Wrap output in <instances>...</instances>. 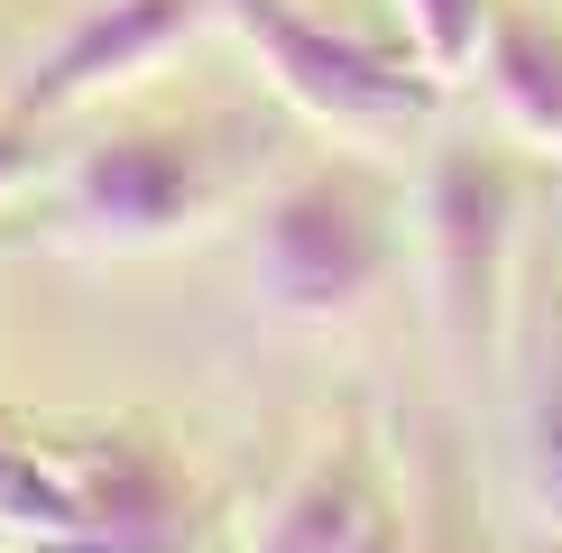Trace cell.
<instances>
[{
  "label": "cell",
  "instance_id": "obj_1",
  "mask_svg": "<svg viewBox=\"0 0 562 553\" xmlns=\"http://www.w3.org/2000/svg\"><path fill=\"white\" fill-rule=\"evenodd\" d=\"M406 259V184L387 157L341 148L286 176L249 222V295L277 332H341Z\"/></svg>",
  "mask_w": 562,
  "mask_h": 553
},
{
  "label": "cell",
  "instance_id": "obj_2",
  "mask_svg": "<svg viewBox=\"0 0 562 553\" xmlns=\"http://www.w3.org/2000/svg\"><path fill=\"white\" fill-rule=\"evenodd\" d=\"M517 230H526V176L517 148L488 138H442L415 176V240H425V286L434 323L471 369L498 360L507 332V276H517Z\"/></svg>",
  "mask_w": 562,
  "mask_h": 553
},
{
  "label": "cell",
  "instance_id": "obj_3",
  "mask_svg": "<svg viewBox=\"0 0 562 553\" xmlns=\"http://www.w3.org/2000/svg\"><path fill=\"white\" fill-rule=\"evenodd\" d=\"M213 19H231V37L259 56V75L286 92L314 129H333L341 148L387 157L396 138H415L434 121V102L452 83H434L415 56H387V46L314 19L304 0H213Z\"/></svg>",
  "mask_w": 562,
  "mask_h": 553
},
{
  "label": "cell",
  "instance_id": "obj_4",
  "mask_svg": "<svg viewBox=\"0 0 562 553\" xmlns=\"http://www.w3.org/2000/svg\"><path fill=\"white\" fill-rule=\"evenodd\" d=\"M213 203H222L213 138L184 121H130L65 157L46 240L83 249V259H148V249H176L184 230H203Z\"/></svg>",
  "mask_w": 562,
  "mask_h": 553
},
{
  "label": "cell",
  "instance_id": "obj_5",
  "mask_svg": "<svg viewBox=\"0 0 562 553\" xmlns=\"http://www.w3.org/2000/svg\"><path fill=\"white\" fill-rule=\"evenodd\" d=\"M75 479V526L19 553H213V498L157 433H83L56 452Z\"/></svg>",
  "mask_w": 562,
  "mask_h": 553
},
{
  "label": "cell",
  "instance_id": "obj_6",
  "mask_svg": "<svg viewBox=\"0 0 562 553\" xmlns=\"http://www.w3.org/2000/svg\"><path fill=\"white\" fill-rule=\"evenodd\" d=\"M240 553H415V507L369 425H341L314 461H295V479L268 498Z\"/></svg>",
  "mask_w": 562,
  "mask_h": 553
},
{
  "label": "cell",
  "instance_id": "obj_7",
  "mask_svg": "<svg viewBox=\"0 0 562 553\" xmlns=\"http://www.w3.org/2000/svg\"><path fill=\"white\" fill-rule=\"evenodd\" d=\"M213 19V0H92V10L65 29L46 56L19 75L10 102L29 121H56V111H83L102 92H121L130 75H157L184 37Z\"/></svg>",
  "mask_w": 562,
  "mask_h": 553
},
{
  "label": "cell",
  "instance_id": "obj_8",
  "mask_svg": "<svg viewBox=\"0 0 562 553\" xmlns=\"http://www.w3.org/2000/svg\"><path fill=\"white\" fill-rule=\"evenodd\" d=\"M517 157H562V10L553 0H498L488 37L461 75Z\"/></svg>",
  "mask_w": 562,
  "mask_h": 553
},
{
  "label": "cell",
  "instance_id": "obj_9",
  "mask_svg": "<svg viewBox=\"0 0 562 553\" xmlns=\"http://www.w3.org/2000/svg\"><path fill=\"white\" fill-rule=\"evenodd\" d=\"M526 489H535V517L562 526V305H544L535 360H526Z\"/></svg>",
  "mask_w": 562,
  "mask_h": 553
},
{
  "label": "cell",
  "instance_id": "obj_10",
  "mask_svg": "<svg viewBox=\"0 0 562 553\" xmlns=\"http://www.w3.org/2000/svg\"><path fill=\"white\" fill-rule=\"evenodd\" d=\"M65 526H75V479H65V461L19 443V433L0 425V535L10 544H56Z\"/></svg>",
  "mask_w": 562,
  "mask_h": 553
},
{
  "label": "cell",
  "instance_id": "obj_11",
  "mask_svg": "<svg viewBox=\"0 0 562 553\" xmlns=\"http://www.w3.org/2000/svg\"><path fill=\"white\" fill-rule=\"evenodd\" d=\"M425 498H406L415 507V553H488L480 535V489H471V461L452 452V433H425Z\"/></svg>",
  "mask_w": 562,
  "mask_h": 553
},
{
  "label": "cell",
  "instance_id": "obj_12",
  "mask_svg": "<svg viewBox=\"0 0 562 553\" xmlns=\"http://www.w3.org/2000/svg\"><path fill=\"white\" fill-rule=\"evenodd\" d=\"M488 10L498 0H396V19H406V56L425 65L434 83H461L488 37Z\"/></svg>",
  "mask_w": 562,
  "mask_h": 553
},
{
  "label": "cell",
  "instance_id": "obj_13",
  "mask_svg": "<svg viewBox=\"0 0 562 553\" xmlns=\"http://www.w3.org/2000/svg\"><path fill=\"white\" fill-rule=\"evenodd\" d=\"M37 167H46V121H29V111L10 102V111H0V203H10Z\"/></svg>",
  "mask_w": 562,
  "mask_h": 553
},
{
  "label": "cell",
  "instance_id": "obj_14",
  "mask_svg": "<svg viewBox=\"0 0 562 553\" xmlns=\"http://www.w3.org/2000/svg\"><path fill=\"white\" fill-rule=\"evenodd\" d=\"M535 553H562V526H544V535H535Z\"/></svg>",
  "mask_w": 562,
  "mask_h": 553
}]
</instances>
